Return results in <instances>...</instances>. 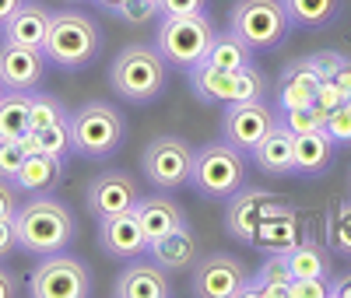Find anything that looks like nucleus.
Returning <instances> with one entry per match:
<instances>
[{"instance_id": "8fccbe9b", "label": "nucleus", "mask_w": 351, "mask_h": 298, "mask_svg": "<svg viewBox=\"0 0 351 298\" xmlns=\"http://www.w3.org/2000/svg\"><path fill=\"white\" fill-rule=\"evenodd\" d=\"M4 92H8V88H4V81H0V99H4Z\"/></svg>"}, {"instance_id": "bb28decb", "label": "nucleus", "mask_w": 351, "mask_h": 298, "mask_svg": "<svg viewBox=\"0 0 351 298\" xmlns=\"http://www.w3.org/2000/svg\"><path fill=\"white\" fill-rule=\"evenodd\" d=\"M288 266H291V277L295 281L330 277V249L324 243H316V238H299L288 249Z\"/></svg>"}, {"instance_id": "a211bd4d", "label": "nucleus", "mask_w": 351, "mask_h": 298, "mask_svg": "<svg viewBox=\"0 0 351 298\" xmlns=\"http://www.w3.org/2000/svg\"><path fill=\"white\" fill-rule=\"evenodd\" d=\"M134 214H137V221H141V228H144L148 246L158 243V238H165L169 232H176V228L186 221L183 207L176 203L165 190H155V193H148V197L141 193V200H137V207H134Z\"/></svg>"}, {"instance_id": "79ce46f5", "label": "nucleus", "mask_w": 351, "mask_h": 298, "mask_svg": "<svg viewBox=\"0 0 351 298\" xmlns=\"http://www.w3.org/2000/svg\"><path fill=\"white\" fill-rule=\"evenodd\" d=\"M18 203H21L18 186L11 183V179H0V218H14Z\"/></svg>"}, {"instance_id": "09e8293b", "label": "nucleus", "mask_w": 351, "mask_h": 298, "mask_svg": "<svg viewBox=\"0 0 351 298\" xmlns=\"http://www.w3.org/2000/svg\"><path fill=\"white\" fill-rule=\"evenodd\" d=\"M21 4H25V0H0V28L8 25V18H11V14H14Z\"/></svg>"}, {"instance_id": "4468645a", "label": "nucleus", "mask_w": 351, "mask_h": 298, "mask_svg": "<svg viewBox=\"0 0 351 298\" xmlns=\"http://www.w3.org/2000/svg\"><path fill=\"white\" fill-rule=\"evenodd\" d=\"M46 53L18 42H0V81L8 92H36L46 77Z\"/></svg>"}, {"instance_id": "393cba45", "label": "nucleus", "mask_w": 351, "mask_h": 298, "mask_svg": "<svg viewBox=\"0 0 351 298\" xmlns=\"http://www.w3.org/2000/svg\"><path fill=\"white\" fill-rule=\"evenodd\" d=\"M334 140L319 127L309 134H295V162H291V175H324L334 162Z\"/></svg>"}, {"instance_id": "58836bf2", "label": "nucleus", "mask_w": 351, "mask_h": 298, "mask_svg": "<svg viewBox=\"0 0 351 298\" xmlns=\"http://www.w3.org/2000/svg\"><path fill=\"white\" fill-rule=\"evenodd\" d=\"M309 64H313V71L319 74V81H330L334 74H337V67L344 64V56L341 53H334V49H324V53H313V56H306Z\"/></svg>"}, {"instance_id": "9b49d317", "label": "nucleus", "mask_w": 351, "mask_h": 298, "mask_svg": "<svg viewBox=\"0 0 351 298\" xmlns=\"http://www.w3.org/2000/svg\"><path fill=\"white\" fill-rule=\"evenodd\" d=\"M250 271L232 253H200L190 266V291L197 298H243Z\"/></svg>"}, {"instance_id": "ddd939ff", "label": "nucleus", "mask_w": 351, "mask_h": 298, "mask_svg": "<svg viewBox=\"0 0 351 298\" xmlns=\"http://www.w3.org/2000/svg\"><path fill=\"white\" fill-rule=\"evenodd\" d=\"M225 232L232 238H239L243 246H253V235L260 228V221L267 218V211H274V207L281 203L278 193H267V190H236L228 200H225Z\"/></svg>"}, {"instance_id": "0eeeda50", "label": "nucleus", "mask_w": 351, "mask_h": 298, "mask_svg": "<svg viewBox=\"0 0 351 298\" xmlns=\"http://www.w3.org/2000/svg\"><path fill=\"white\" fill-rule=\"evenodd\" d=\"M246 183V162L243 151H236L225 140H208L193 147V172H190V186L208 197V200H228L236 190Z\"/></svg>"}, {"instance_id": "6ab92c4d", "label": "nucleus", "mask_w": 351, "mask_h": 298, "mask_svg": "<svg viewBox=\"0 0 351 298\" xmlns=\"http://www.w3.org/2000/svg\"><path fill=\"white\" fill-rule=\"evenodd\" d=\"M49 25H53V11L36 4V0H25V4L8 18V25L0 28V36H4V42L43 49L46 39H49Z\"/></svg>"}, {"instance_id": "c03bdc74", "label": "nucleus", "mask_w": 351, "mask_h": 298, "mask_svg": "<svg viewBox=\"0 0 351 298\" xmlns=\"http://www.w3.org/2000/svg\"><path fill=\"white\" fill-rule=\"evenodd\" d=\"M330 81L341 88V95H344V99H351V60H348V56H344V64L337 67V74H334Z\"/></svg>"}, {"instance_id": "1a4fd4ad", "label": "nucleus", "mask_w": 351, "mask_h": 298, "mask_svg": "<svg viewBox=\"0 0 351 298\" xmlns=\"http://www.w3.org/2000/svg\"><path fill=\"white\" fill-rule=\"evenodd\" d=\"M92 291H95L92 266L71 256L67 249L39 256L36 271L28 274V295L36 298H88Z\"/></svg>"}, {"instance_id": "f8f14e48", "label": "nucleus", "mask_w": 351, "mask_h": 298, "mask_svg": "<svg viewBox=\"0 0 351 298\" xmlns=\"http://www.w3.org/2000/svg\"><path fill=\"white\" fill-rule=\"evenodd\" d=\"M274 127H278V109L267 99H250L221 109V140L243 155H253V147Z\"/></svg>"}, {"instance_id": "37998d69", "label": "nucleus", "mask_w": 351, "mask_h": 298, "mask_svg": "<svg viewBox=\"0 0 351 298\" xmlns=\"http://www.w3.org/2000/svg\"><path fill=\"white\" fill-rule=\"evenodd\" d=\"M18 249V232H14V218H0V260H8Z\"/></svg>"}, {"instance_id": "dca6fc26", "label": "nucleus", "mask_w": 351, "mask_h": 298, "mask_svg": "<svg viewBox=\"0 0 351 298\" xmlns=\"http://www.w3.org/2000/svg\"><path fill=\"white\" fill-rule=\"evenodd\" d=\"M172 291H176L172 274L155 256L127 260V271H120V277H116V284H112L116 298H169Z\"/></svg>"}, {"instance_id": "7c9ffc66", "label": "nucleus", "mask_w": 351, "mask_h": 298, "mask_svg": "<svg viewBox=\"0 0 351 298\" xmlns=\"http://www.w3.org/2000/svg\"><path fill=\"white\" fill-rule=\"evenodd\" d=\"M64 119H71V109L56 99V95H49V92H32V130H39V127H49V123H64Z\"/></svg>"}, {"instance_id": "412c9836", "label": "nucleus", "mask_w": 351, "mask_h": 298, "mask_svg": "<svg viewBox=\"0 0 351 298\" xmlns=\"http://www.w3.org/2000/svg\"><path fill=\"white\" fill-rule=\"evenodd\" d=\"M316 88H319V74L313 71V64L306 56L285 64V71L278 77V112L313 105L316 102Z\"/></svg>"}, {"instance_id": "f257e3e1", "label": "nucleus", "mask_w": 351, "mask_h": 298, "mask_svg": "<svg viewBox=\"0 0 351 298\" xmlns=\"http://www.w3.org/2000/svg\"><path fill=\"white\" fill-rule=\"evenodd\" d=\"M14 232H18V253L49 256V253L71 249V243L77 238V221L67 203L43 193V197H28L18 203Z\"/></svg>"}, {"instance_id": "7ed1b4c3", "label": "nucleus", "mask_w": 351, "mask_h": 298, "mask_svg": "<svg viewBox=\"0 0 351 298\" xmlns=\"http://www.w3.org/2000/svg\"><path fill=\"white\" fill-rule=\"evenodd\" d=\"M127 119L109 102H84L71 112V147L88 162H106L123 147Z\"/></svg>"}, {"instance_id": "c85d7f7f", "label": "nucleus", "mask_w": 351, "mask_h": 298, "mask_svg": "<svg viewBox=\"0 0 351 298\" xmlns=\"http://www.w3.org/2000/svg\"><path fill=\"white\" fill-rule=\"evenodd\" d=\"M281 4L291 18V28L302 32H319L341 14V0H281Z\"/></svg>"}, {"instance_id": "423d86ee", "label": "nucleus", "mask_w": 351, "mask_h": 298, "mask_svg": "<svg viewBox=\"0 0 351 298\" xmlns=\"http://www.w3.org/2000/svg\"><path fill=\"white\" fill-rule=\"evenodd\" d=\"M186 81H190V92L204 105H218V109L250 102V99H267V92H271L267 74L253 64L236 67V71H211V67L197 64L186 71Z\"/></svg>"}, {"instance_id": "ea45409f", "label": "nucleus", "mask_w": 351, "mask_h": 298, "mask_svg": "<svg viewBox=\"0 0 351 298\" xmlns=\"http://www.w3.org/2000/svg\"><path fill=\"white\" fill-rule=\"evenodd\" d=\"M211 0H158V11L162 18H172V14H204Z\"/></svg>"}, {"instance_id": "5701e85b", "label": "nucleus", "mask_w": 351, "mask_h": 298, "mask_svg": "<svg viewBox=\"0 0 351 298\" xmlns=\"http://www.w3.org/2000/svg\"><path fill=\"white\" fill-rule=\"evenodd\" d=\"M148 256H155L169 274H183V271H190V266L197 263V256H200V243H197L193 228L183 221L176 232H169L165 238L152 243V246H148Z\"/></svg>"}, {"instance_id": "20e7f679", "label": "nucleus", "mask_w": 351, "mask_h": 298, "mask_svg": "<svg viewBox=\"0 0 351 298\" xmlns=\"http://www.w3.org/2000/svg\"><path fill=\"white\" fill-rule=\"evenodd\" d=\"M99 49H102V32L84 11H74V8L53 11L49 39L43 46V53H46V60L53 67L81 71L99 56Z\"/></svg>"}, {"instance_id": "4c0bfd02", "label": "nucleus", "mask_w": 351, "mask_h": 298, "mask_svg": "<svg viewBox=\"0 0 351 298\" xmlns=\"http://www.w3.org/2000/svg\"><path fill=\"white\" fill-rule=\"evenodd\" d=\"M291 298H330V277L291 281Z\"/></svg>"}, {"instance_id": "39448f33", "label": "nucleus", "mask_w": 351, "mask_h": 298, "mask_svg": "<svg viewBox=\"0 0 351 298\" xmlns=\"http://www.w3.org/2000/svg\"><path fill=\"white\" fill-rule=\"evenodd\" d=\"M215 36H218V28L208 11L204 14H172V18H158V25H155V49L162 53L169 67L190 71L204 60Z\"/></svg>"}, {"instance_id": "de8ad7c7", "label": "nucleus", "mask_w": 351, "mask_h": 298, "mask_svg": "<svg viewBox=\"0 0 351 298\" xmlns=\"http://www.w3.org/2000/svg\"><path fill=\"white\" fill-rule=\"evenodd\" d=\"M92 4H95L99 11H106V14H116V18H120V11H123L127 0H92Z\"/></svg>"}, {"instance_id": "f3484780", "label": "nucleus", "mask_w": 351, "mask_h": 298, "mask_svg": "<svg viewBox=\"0 0 351 298\" xmlns=\"http://www.w3.org/2000/svg\"><path fill=\"white\" fill-rule=\"evenodd\" d=\"M99 249L112 260H137L148 253V238L134 211L99 218Z\"/></svg>"}, {"instance_id": "49530a36", "label": "nucleus", "mask_w": 351, "mask_h": 298, "mask_svg": "<svg viewBox=\"0 0 351 298\" xmlns=\"http://www.w3.org/2000/svg\"><path fill=\"white\" fill-rule=\"evenodd\" d=\"M330 298H351V274H344L330 284Z\"/></svg>"}, {"instance_id": "473e14b6", "label": "nucleus", "mask_w": 351, "mask_h": 298, "mask_svg": "<svg viewBox=\"0 0 351 298\" xmlns=\"http://www.w3.org/2000/svg\"><path fill=\"white\" fill-rule=\"evenodd\" d=\"M278 119L291 130V134H309V130H319L327 123V116L319 112L316 105H306V109H285V112H278Z\"/></svg>"}, {"instance_id": "c756f323", "label": "nucleus", "mask_w": 351, "mask_h": 298, "mask_svg": "<svg viewBox=\"0 0 351 298\" xmlns=\"http://www.w3.org/2000/svg\"><path fill=\"white\" fill-rule=\"evenodd\" d=\"M25 151H43V155H56V158H67L74 147H71V119L64 123H49V127H39V130H28L21 137Z\"/></svg>"}, {"instance_id": "2f4dec72", "label": "nucleus", "mask_w": 351, "mask_h": 298, "mask_svg": "<svg viewBox=\"0 0 351 298\" xmlns=\"http://www.w3.org/2000/svg\"><path fill=\"white\" fill-rule=\"evenodd\" d=\"M327 235H330V249H334V253L351 256V200H344V203L334 207Z\"/></svg>"}, {"instance_id": "e433bc0d", "label": "nucleus", "mask_w": 351, "mask_h": 298, "mask_svg": "<svg viewBox=\"0 0 351 298\" xmlns=\"http://www.w3.org/2000/svg\"><path fill=\"white\" fill-rule=\"evenodd\" d=\"M25 144L21 140H0V179H14V172L25 162Z\"/></svg>"}, {"instance_id": "a878e982", "label": "nucleus", "mask_w": 351, "mask_h": 298, "mask_svg": "<svg viewBox=\"0 0 351 298\" xmlns=\"http://www.w3.org/2000/svg\"><path fill=\"white\" fill-rule=\"evenodd\" d=\"M204 67H211V71H236V67H246L253 64V49L246 39H239L232 28H225V32H218L208 46V53H204L200 60Z\"/></svg>"}, {"instance_id": "f704fd0d", "label": "nucleus", "mask_w": 351, "mask_h": 298, "mask_svg": "<svg viewBox=\"0 0 351 298\" xmlns=\"http://www.w3.org/2000/svg\"><path fill=\"white\" fill-rule=\"evenodd\" d=\"M120 18L130 25V28H148V25H158L162 11H158V0H127Z\"/></svg>"}, {"instance_id": "aec40b11", "label": "nucleus", "mask_w": 351, "mask_h": 298, "mask_svg": "<svg viewBox=\"0 0 351 298\" xmlns=\"http://www.w3.org/2000/svg\"><path fill=\"white\" fill-rule=\"evenodd\" d=\"M60 179H64V158L28 151L11 183L18 186L21 197H43V193H53L56 186H60Z\"/></svg>"}, {"instance_id": "cd10ccee", "label": "nucleus", "mask_w": 351, "mask_h": 298, "mask_svg": "<svg viewBox=\"0 0 351 298\" xmlns=\"http://www.w3.org/2000/svg\"><path fill=\"white\" fill-rule=\"evenodd\" d=\"M32 130V92H4L0 99V140H21Z\"/></svg>"}, {"instance_id": "a18cd8bd", "label": "nucleus", "mask_w": 351, "mask_h": 298, "mask_svg": "<svg viewBox=\"0 0 351 298\" xmlns=\"http://www.w3.org/2000/svg\"><path fill=\"white\" fill-rule=\"evenodd\" d=\"M14 295H18V277L0 263V298H14Z\"/></svg>"}, {"instance_id": "72a5a7b5", "label": "nucleus", "mask_w": 351, "mask_h": 298, "mask_svg": "<svg viewBox=\"0 0 351 298\" xmlns=\"http://www.w3.org/2000/svg\"><path fill=\"white\" fill-rule=\"evenodd\" d=\"M256 284H291V266H288V253H271L260 263V271L253 274Z\"/></svg>"}, {"instance_id": "6e6552de", "label": "nucleus", "mask_w": 351, "mask_h": 298, "mask_svg": "<svg viewBox=\"0 0 351 298\" xmlns=\"http://www.w3.org/2000/svg\"><path fill=\"white\" fill-rule=\"evenodd\" d=\"M228 28L246 39L253 53H271L291 36V18L281 0H239L228 14Z\"/></svg>"}, {"instance_id": "4be33fe9", "label": "nucleus", "mask_w": 351, "mask_h": 298, "mask_svg": "<svg viewBox=\"0 0 351 298\" xmlns=\"http://www.w3.org/2000/svg\"><path fill=\"white\" fill-rule=\"evenodd\" d=\"M299 214L281 200L274 211H267V218L260 221L256 235H253V249H263V253H288L291 246L299 243Z\"/></svg>"}, {"instance_id": "a19ab883", "label": "nucleus", "mask_w": 351, "mask_h": 298, "mask_svg": "<svg viewBox=\"0 0 351 298\" xmlns=\"http://www.w3.org/2000/svg\"><path fill=\"white\" fill-rule=\"evenodd\" d=\"M341 102H344L341 88H337L334 81H319V88H316V102H313V105H316L319 112H324V116H330Z\"/></svg>"}, {"instance_id": "f03ea898", "label": "nucleus", "mask_w": 351, "mask_h": 298, "mask_svg": "<svg viewBox=\"0 0 351 298\" xmlns=\"http://www.w3.org/2000/svg\"><path fill=\"white\" fill-rule=\"evenodd\" d=\"M165 74L169 64L162 60V53L148 42H134L123 46L120 56H112L109 64V84L112 92L130 105H148L165 92Z\"/></svg>"}, {"instance_id": "9d476101", "label": "nucleus", "mask_w": 351, "mask_h": 298, "mask_svg": "<svg viewBox=\"0 0 351 298\" xmlns=\"http://www.w3.org/2000/svg\"><path fill=\"white\" fill-rule=\"evenodd\" d=\"M141 169L148 175V183L155 190H165V193H176L190 186V172H193V147L190 140L183 137H155L141 155Z\"/></svg>"}, {"instance_id": "b1692460", "label": "nucleus", "mask_w": 351, "mask_h": 298, "mask_svg": "<svg viewBox=\"0 0 351 298\" xmlns=\"http://www.w3.org/2000/svg\"><path fill=\"white\" fill-rule=\"evenodd\" d=\"M253 162L263 175H291V162H295V134L278 119V127L253 147Z\"/></svg>"}, {"instance_id": "2eb2a0df", "label": "nucleus", "mask_w": 351, "mask_h": 298, "mask_svg": "<svg viewBox=\"0 0 351 298\" xmlns=\"http://www.w3.org/2000/svg\"><path fill=\"white\" fill-rule=\"evenodd\" d=\"M141 200V190L134 183V175L127 172H99L92 183H88V211L95 218H109V214H120V211H134Z\"/></svg>"}, {"instance_id": "c9c22d12", "label": "nucleus", "mask_w": 351, "mask_h": 298, "mask_svg": "<svg viewBox=\"0 0 351 298\" xmlns=\"http://www.w3.org/2000/svg\"><path fill=\"white\" fill-rule=\"evenodd\" d=\"M324 130L330 134V140L341 147H351V99H344L330 116H327V123H324Z\"/></svg>"}]
</instances>
